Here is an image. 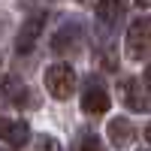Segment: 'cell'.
Wrapping results in <instances>:
<instances>
[{
    "label": "cell",
    "mask_w": 151,
    "mask_h": 151,
    "mask_svg": "<svg viewBox=\"0 0 151 151\" xmlns=\"http://www.w3.org/2000/svg\"><path fill=\"white\" fill-rule=\"evenodd\" d=\"M127 58L145 60L151 58V15H139L127 30Z\"/></svg>",
    "instance_id": "obj_1"
},
{
    "label": "cell",
    "mask_w": 151,
    "mask_h": 151,
    "mask_svg": "<svg viewBox=\"0 0 151 151\" xmlns=\"http://www.w3.org/2000/svg\"><path fill=\"white\" fill-rule=\"evenodd\" d=\"M45 88L55 100H67L76 91V73L70 64H52L45 70Z\"/></svg>",
    "instance_id": "obj_2"
},
{
    "label": "cell",
    "mask_w": 151,
    "mask_h": 151,
    "mask_svg": "<svg viewBox=\"0 0 151 151\" xmlns=\"http://www.w3.org/2000/svg\"><path fill=\"white\" fill-rule=\"evenodd\" d=\"M121 100L133 112H151V88L145 79H127L121 85Z\"/></svg>",
    "instance_id": "obj_3"
},
{
    "label": "cell",
    "mask_w": 151,
    "mask_h": 151,
    "mask_svg": "<svg viewBox=\"0 0 151 151\" xmlns=\"http://www.w3.org/2000/svg\"><path fill=\"white\" fill-rule=\"evenodd\" d=\"M82 112H88V115H103V112H109V91L103 85H97V82H88L85 85Z\"/></svg>",
    "instance_id": "obj_4"
},
{
    "label": "cell",
    "mask_w": 151,
    "mask_h": 151,
    "mask_svg": "<svg viewBox=\"0 0 151 151\" xmlns=\"http://www.w3.org/2000/svg\"><path fill=\"white\" fill-rule=\"evenodd\" d=\"M27 136H30V130H27V124H24L21 118L0 115V139H3L6 145H12V148H21L24 142H27Z\"/></svg>",
    "instance_id": "obj_5"
},
{
    "label": "cell",
    "mask_w": 151,
    "mask_h": 151,
    "mask_svg": "<svg viewBox=\"0 0 151 151\" xmlns=\"http://www.w3.org/2000/svg\"><path fill=\"white\" fill-rule=\"evenodd\" d=\"M42 24H45V15H30L27 21H24V27L18 30V36H15V48H18V55H27L30 48H33V42H36V36L42 33Z\"/></svg>",
    "instance_id": "obj_6"
},
{
    "label": "cell",
    "mask_w": 151,
    "mask_h": 151,
    "mask_svg": "<svg viewBox=\"0 0 151 151\" xmlns=\"http://www.w3.org/2000/svg\"><path fill=\"white\" fill-rule=\"evenodd\" d=\"M133 139H136L133 121H127V118H112L109 121V142L115 148H130Z\"/></svg>",
    "instance_id": "obj_7"
},
{
    "label": "cell",
    "mask_w": 151,
    "mask_h": 151,
    "mask_svg": "<svg viewBox=\"0 0 151 151\" xmlns=\"http://www.w3.org/2000/svg\"><path fill=\"white\" fill-rule=\"evenodd\" d=\"M0 100H6V103H24L27 100V88L18 76H12V73L0 76Z\"/></svg>",
    "instance_id": "obj_8"
},
{
    "label": "cell",
    "mask_w": 151,
    "mask_h": 151,
    "mask_svg": "<svg viewBox=\"0 0 151 151\" xmlns=\"http://www.w3.org/2000/svg\"><path fill=\"white\" fill-rule=\"evenodd\" d=\"M124 9H127V0H100L97 3V18L100 24H115L121 15H124Z\"/></svg>",
    "instance_id": "obj_9"
},
{
    "label": "cell",
    "mask_w": 151,
    "mask_h": 151,
    "mask_svg": "<svg viewBox=\"0 0 151 151\" xmlns=\"http://www.w3.org/2000/svg\"><path fill=\"white\" fill-rule=\"evenodd\" d=\"M52 48L55 52H76L79 48V30L73 27V24H67V27H60L58 33H55V40H52Z\"/></svg>",
    "instance_id": "obj_10"
},
{
    "label": "cell",
    "mask_w": 151,
    "mask_h": 151,
    "mask_svg": "<svg viewBox=\"0 0 151 151\" xmlns=\"http://www.w3.org/2000/svg\"><path fill=\"white\" fill-rule=\"evenodd\" d=\"M103 145H100V139L94 133H82L79 139H76V145H73V151H100Z\"/></svg>",
    "instance_id": "obj_11"
},
{
    "label": "cell",
    "mask_w": 151,
    "mask_h": 151,
    "mask_svg": "<svg viewBox=\"0 0 151 151\" xmlns=\"http://www.w3.org/2000/svg\"><path fill=\"white\" fill-rule=\"evenodd\" d=\"M33 151H64L60 148V142L55 139V136H36V145H33Z\"/></svg>",
    "instance_id": "obj_12"
},
{
    "label": "cell",
    "mask_w": 151,
    "mask_h": 151,
    "mask_svg": "<svg viewBox=\"0 0 151 151\" xmlns=\"http://www.w3.org/2000/svg\"><path fill=\"white\" fill-rule=\"evenodd\" d=\"M103 70H115V58H112V55L103 58Z\"/></svg>",
    "instance_id": "obj_13"
},
{
    "label": "cell",
    "mask_w": 151,
    "mask_h": 151,
    "mask_svg": "<svg viewBox=\"0 0 151 151\" xmlns=\"http://www.w3.org/2000/svg\"><path fill=\"white\" fill-rule=\"evenodd\" d=\"M145 82H148V85H151V64H148V67H145Z\"/></svg>",
    "instance_id": "obj_14"
},
{
    "label": "cell",
    "mask_w": 151,
    "mask_h": 151,
    "mask_svg": "<svg viewBox=\"0 0 151 151\" xmlns=\"http://www.w3.org/2000/svg\"><path fill=\"white\" fill-rule=\"evenodd\" d=\"M145 139H148V145H151V124L145 127Z\"/></svg>",
    "instance_id": "obj_15"
},
{
    "label": "cell",
    "mask_w": 151,
    "mask_h": 151,
    "mask_svg": "<svg viewBox=\"0 0 151 151\" xmlns=\"http://www.w3.org/2000/svg\"><path fill=\"white\" fill-rule=\"evenodd\" d=\"M136 3H139V6H151V0H136Z\"/></svg>",
    "instance_id": "obj_16"
},
{
    "label": "cell",
    "mask_w": 151,
    "mask_h": 151,
    "mask_svg": "<svg viewBox=\"0 0 151 151\" xmlns=\"http://www.w3.org/2000/svg\"><path fill=\"white\" fill-rule=\"evenodd\" d=\"M79 3H85V0H79Z\"/></svg>",
    "instance_id": "obj_17"
},
{
    "label": "cell",
    "mask_w": 151,
    "mask_h": 151,
    "mask_svg": "<svg viewBox=\"0 0 151 151\" xmlns=\"http://www.w3.org/2000/svg\"><path fill=\"white\" fill-rule=\"evenodd\" d=\"M0 151H3V148H0Z\"/></svg>",
    "instance_id": "obj_18"
}]
</instances>
